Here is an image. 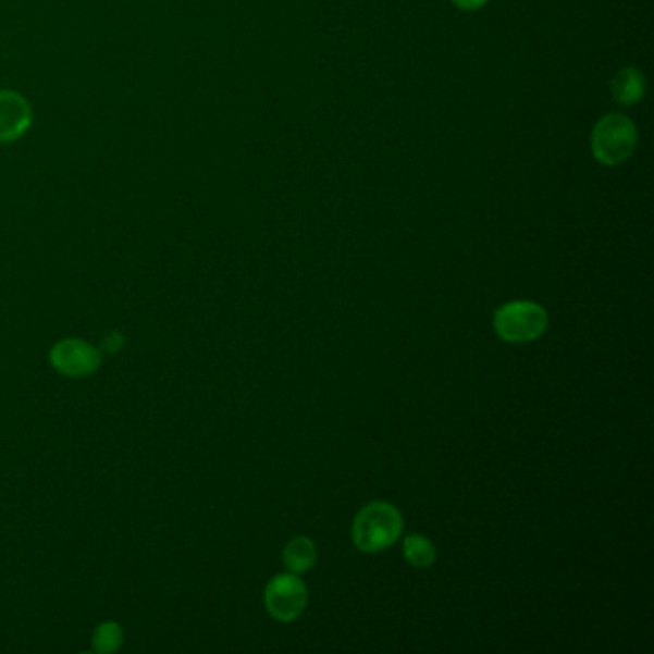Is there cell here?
Returning <instances> with one entry per match:
<instances>
[{
  "label": "cell",
  "mask_w": 654,
  "mask_h": 654,
  "mask_svg": "<svg viewBox=\"0 0 654 654\" xmlns=\"http://www.w3.org/2000/svg\"><path fill=\"white\" fill-rule=\"evenodd\" d=\"M402 532V513L390 503L372 502L363 510H359L351 528V538L357 550L363 553H379L392 547Z\"/></svg>",
  "instance_id": "6da1fadb"
},
{
  "label": "cell",
  "mask_w": 654,
  "mask_h": 654,
  "mask_svg": "<svg viewBox=\"0 0 654 654\" xmlns=\"http://www.w3.org/2000/svg\"><path fill=\"white\" fill-rule=\"evenodd\" d=\"M638 146V129L622 113L605 115L595 125L591 135V150L597 162L605 165H618L630 160L631 153Z\"/></svg>",
  "instance_id": "7a4b0ae2"
},
{
  "label": "cell",
  "mask_w": 654,
  "mask_h": 654,
  "mask_svg": "<svg viewBox=\"0 0 654 654\" xmlns=\"http://www.w3.org/2000/svg\"><path fill=\"white\" fill-rule=\"evenodd\" d=\"M550 324L547 311L533 301H509L493 317V326L505 342H532L540 338Z\"/></svg>",
  "instance_id": "3957f363"
},
{
  "label": "cell",
  "mask_w": 654,
  "mask_h": 654,
  "mask_svg": "<svg viewBox=\"0 0 654 654\" xmlns=\"http://www.w3.org/2000/svg\"><path fill=\"white\" fill-rule=\"evenodd\" d=\"M307 590L298 573H279L266 590V606L269 614L281 620L292 622L306 610Z\"/></svg>",
  "instance_id": "277c9868"
},
{
  "label": "cell",
  "mask_w": 654,
  "mask_h": 654,
  "mask_svg": "<svg viewBox=\"0 0 654 654\" xmlns=\"http://www.w3.org/2000/svg\"><path fill=\"white\" fill-rule=\"evenodd\" d=\"M50 363L64 377L83 379L97 371L100 365V349L85 340L65 338L50 349Z\"/></svg>",
  "instance_id": "5b68a950"
},
{
  "label": "cell",
  "mask_w": 654,
  "mask_h": 654,
  "mask_svg": "<svg viewBox=\"0 0 654 654\" xmlns=\"http://www.w3.org/2000/svg\"><path fill=\"white\" fill-rule=\"evenodd\" d=\"M33 125V108L16 90H0V145L16 143Z\"/></svg>",
  "instance_id": "8992f818"
},
{
  "label": "cell",
  "mask_w": 654,
  "mask_h": 654,
  "mask_svg": "<svg viewBox=\"0 0 654 654\" xmlns=\"http://www.w3.org/2000/svg\"><path fill=\"white\" fill-rule=\"evenodd\" d=\"M613 98L620 106L638 104L645 97V77L636 67H624L610 82Z\"/></svg>",
  "instance_id": "52a82bcc"
},
{
  "label": "cell",
  "mask_w": 654,
  "mask_h": 654,
  "mask_svg": "<svg viewBox=\"0 0 654 654\" xmlns=\"http://www.w3.org/2000/svg\"><path fill=\"white\" fill-rule=\"evenodd\" d=\"M284 565L288 566V570L294 573H304L311 570L317 560L316 543L309 538H294L283 553Z\"/></svg>",
  "instance_id": "ba28073f"
},
{
  "label": "cell",
  "mask_w": 654,
  "mask_h": 654,
  "mask_svg": "<svg viewBox=\"0 0 654 654\" xmlns=\"http://www.w3.org/2000/svg\"><path fill=\"white\" fill-rule=\"evenodd\" d=\"M404 555L409 565L415 568H430L436 560V547L429 538L412 533L404 543Z\"/></svg>",
  "instance_id": "9c48e42d"
},
{
  "label": "cell",
  "mask_w": 654,
  "mask_h": 654,
  "mask_svg": "<svg viewBox=\"0 0 654 654\" xmlns=\"http://www.w3.org/2000/svg\"><path fill=\"white\" fill-rule=\"evenodd\" d=\"M123 643V631L115 622H104L92 633V649L98 653H113Z\"/></svg>",
  "instance_id": "30bf717a"
},
{
  "label": "cell",
  "mask_w": 654,
  "mask_h": 654,
  "mask_svg": "<svg viewBox=\"0 0 654 654\" xmlns=\"http://www.w3.org/2000/svg\"><path fill=\"white\" fill-rule=\"evenodd\" d=\"M122 344L123 338L118 332H108L104 340H102L100 348L104 349V351H118V349L122 348Z\"/></svg>",
  "instance_id": "8fae6325"
},
{
  "label": "cell",
  "mask_w": 654,
  "mask_h": 654,
  "mask_svg": "<svg viewBox=\"0 0 654 654\" xmlns=\"http://www.w3.org/2000/svg\"><path fill=\"white\" fill-rule=\"evenodd\" d=\"M452 2L460 10H478L488 4V0H452Z\"/></svg>",
  "instance_id": "7c38bea8"
}]
</instances>
